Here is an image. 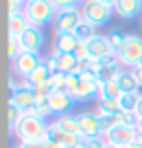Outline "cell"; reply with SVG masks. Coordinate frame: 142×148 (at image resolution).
I'll use <instances>...</instances> for the list:
<instances>
[{"label": "cell", "instance_id": "74e56055", "mask_svg": "<svg viewBox=\"0 0 142 148\" xmlns=\"http://www.w3.org/2000/svg\"><path fill=\"white\" fill-rule=\"evenodd\" d=\"M43 144H45V148H62L59 144V142H55V140H49V138H47V140H43Z\"/></svg>", "mask_w": 142, "mask_h": 148}, {"label": "cell", "instance_id": "484cf974", "mask_svg": "<svg viewBox=\"0 0 142 148\" xmlns=\"http://www.w3.org/2000/svg\"><path fill=\"white\" fill-rule=\"evenodd\" d=\"M25 113H29V115H33V117L43 119V121H45L49 115H53L51 105H49V99H45V101H35V103L29 107V111H25Z\"/></svg>", "mask_w": 142, "mask_h": 148}, {"label": "cell", "instance_id": "5bb4252c", "mask_svg": "<svg viewBox=\"0 0 142 148\" xmlns=\"http://www.w3.org/2000/svg\"><path fill=\"white\" fill-rule=\"evenodd\" d=\"M10 101H12L18 109H22L23 113H25V111H29L31 105L35 103V97H33L31 88L23 86V84H18L14 90H10Z\"/></svg>", "mask_w": 142, "mask_h": 148}, {"label": "cell", "instance_id": "b9f144b4", "mask_svg": "<svg viewBox=\"0 0 142 148\" xmlns=\"http://www.w3.org/2000/svg\"><path fill=\"white\" fill-rule=\"evenodd\" d=\"M101 2H105V4H109V6H115V4H117V0H101Z\"/></svg>", "mask_w": 142, "mask_h": 148}, {"label": "cell", "instance_id": "7bdbcfd3", "mask_svg": "<svg viewBox=\"0 0 142 148\" xmlns=\"http://www.w3.org/2000/svg\"><path fill=\"white\" fill-rule=\"evenodd\" d=\"M136 140H138V142L142 144V131H140V129H138V138H136Z\"/></svg>", "mask_w": 142, "mask_h": 148}, {"label": "cell", "instance_id": "7402d4cb", "mask_svg": "<svg viewBox=\"0 0 142 148\" xmlns=\"http://www.w3.org/2000/svg\"><path fill=\"white\" fill-rule=\"evenodd\" d=\"M117 101H119V109L121 111L134 113L136 105H138V101H140V92H136V94H121Z\"/></svg>", "mask_w": 142, "mask_h": 148}, {"label": "cell", "instance_id": "d4e9b609", "mask_svg": "<svg viewBox=\"0 0 142 148\" xmlns=\"http://www.w3.org/2000/svg\"><path fill=\"white\" fill-rule=\"evenodd\" d=\"M49 78H51V70L47 68L45 60H43V62H41V64H39V66L29 74V76H27V80H29L33 86H35V84H47Z\"/></svg>", "mask_w": 142, "mask_h": 148}, {"label": "cell", "instance_id": "ffe728a7", "mask_svg": "<svg viewBox=\"0 0 142 148\" xmlns=\"http://www.w3.org/2000/svg\"><path fill=\"white\" fill-rule=\"evenodd\" d=\"M57 125L62 129V131H66V133H72V134H78L80 136V119L78 115H72V113H66V115H60L57 121H55ZM82 138V136H80Z\"/></svg>", "mask_w": 142, "mask_h": 148}, {"label": "cell", "instance_id": "bcb514c9", "mask_svg": "<svg viewBox=\"0 0 142 148\" xmlns=\"http://www.w3.org/2000/svg\"><path fill=\"white\" fill-rule=\"evenodd\" d=\"M18 2H20V4H27L29 0H18Z\"/></svg>", "mask_w": 142, "mask_h": 148}, {"label": "cell", "instance_id": "f1b7e54d", "mask_svg": "<svg viewBox=\"0 0 142 148\" xmlns=\"http://www.w3.org/2000/svg\"><path fill=\"white\" fill-rule=\"evenodd\" d=\"M22 117H23V111L18 109L12 101H8V127H10V131H14Z\"/></svg>", "mask_w": 142, "mask_h": 148}, {"label": "cell", "instance_id": "3957f363", "mask_svg": "<svg viewBox=\"0 0 142 148\" xmlns=\"http://www.w3.org/2000/svg\"><path fill=\"white\" fill-rule=\"evenodd\" d=\"M47 127L49 123L39 117H33L29 113H23V117L20 119V123L16 125L12 133L20 138V142L25 140H47Z\"/></svg>", "mask_w": 142, "mask_h": 148}, {"label": "cell", "instance_id": "9c48e42d", "mask_svg": "<svg viewBox=\"0 0 142 148\" xmlns=\"http://www.w3.org/2000/svg\"><path fill=\"white\" fill-rule=\"evenodd\" d=\"M18 41H20L22 51L39 53V49L45 45V33H43L41 27H37V25H29L22 35L18 37Z\"/></svg>", "mask_w": 142, "mask_h": 148}, {"label": "cell", "instance_id": "d590c367", "mask_svg": "<svg viewBox=\"0 0 142 148\" xmlns=\"http://www.w3.org/2000/svg\"><path fill=\"white\" fill-rule=\"evenodd\" d=\"M20 148H45L43 140H25L20 142Z\"/></svg>", "mask_w": 142, "mask_h": 148}, {"label": "cell", "instance_id": "44dd1931", "mask_svg": "<svg viewBox=\"0 0 142 148\" xmlns=\"http://www.w3.org/2000/svg\"><path fill=\"white\" fill-rule=\"evenodd\" d=\"M119 96H121V88L117 80L99 82V92H97L99 99H119Z\"/></svg>", "mask_w": 142, "mask_h": 148}, {"label": "cell", "instance_id": "83f0119b", "mask_svg": "<svg viewBox=\"0 0 142 148\" xmlns=\"http://www.w3.org/2000/svg\"><path fill=\"white\" fill-rule=\"evenodd\" d=\"M47 86L51 92H59V90H66L68 86V74L64 72H55L51 74V78L47 80Z\"/></svg>", "mask_w": 142, "mask_h": 148}, {"label": "cell", "instance_id": "30bf717a", "mask_svg": "<svg viewBox=\"0 0 142 148\" xmlns=\"http://www.w3.org/2000/svg\"><path fill=\"white\" fill-rule=\"evenodd\" d=\"M76 99L72 97V94L68 90H59V92H51L49 96V105H51L53 115H66L68 111L74 107Z\"/></svg>", "mask_w": 142, "mask_h": 148}, {"label": "cell", "instance_id": "ba28073f", "mask_svg": "<svg viewBox=\"0 0 142 148\" xmlns=\"http://www.w3.org/2000/svg\"><path fill=\"white\" fill-rule=\"evenodd\" d=\"M43 62V59L39 57V53H31V51H22L18 55V59L12 62V68H14L16 74H20L23 78H27L35 68Z\"/></svg>", "mask_w": 142, "mask_h": 148}, {"label": "cell", "instance_id": "d6986e66", "mask_svg": "<svg viewBox=\"0 0 142 148\" xmlns=\"http://www.w3.org/2000/svg\"><path fill=\"white\" fill-rule=\"evenodd\" d=\"M27 27H29V22H27V18H25L23 12H20L16 16H8V33L10 35L20 37Z\"/></svg>", "mask_w": 142, "mask_h": 148}, {"label": "cell", "instance_id": "7c38bea8", "mask_svg": "<svg viewBox=\"0 0 142 148\" xmlns=\"http://www.w3.org/2000/svg\"><path fill=\"white\" fill-rule=\"evenodd\" d=\"M88 47V55H90L91 60H97V59H105V57H111V55H117V53H113L111 45L107 41V35H94L86 43Z\"/></svg>", "mask_w": 142, "mask_h": 148}, {"label": "cell", "instance_id": "7a4b0ae2", "mask_svg": "<svg viewBox=\"0 0 142 148\" xmlns=\"http://www.w3.org/2000/svg\"><path fill=\"white\" fill-rule=\"evenodd\" d=\"M57 6L53 0H29L27 4H23V14L27 18L29 25H45L49 22H55L57 18Z\"/></svg>", "mask_w": 142, "mask_h": 148}, {"label": "cell", "instance_id": "f35d334b", "mask_svg": "<svg viewBox=\"0 0 142 148\" xmlns=\"http://www.w3.org/2000/svg\"><path fill=\"white\" fill-rule=\"evenodd\" d=\"M134 74H136V80H138V86L142 88V66H136L134 68Z\"/></svg>", "mask_w": 142, "mask_h": 148}, {"label": "cell", "instance_id": "8d00e7d4", "mask_svg": "<svg viewBox=\"0 0 142 148\" xmlns=\"http://www.w3.org/2000/svg\"><path fill=\"white\" fill-rule=\"evenodd\" d=\"M45 64H47V68L51 70V74L59 72V68H57V59H55V55H51V57H49V59L45 60Z\"/></svg>", "mask_w": 142, "mask_h": 148}, {"label": "cell", "instance_id": "836d02e7", "mask_svg": "<svg viewBox=\"0 0 142 148\" xmlns=\"http://www.w3.org/2000/svg\"><path fill=\"white\" fill-rule=\"evenodd\" d=\"M23 12V4H20L18 0H8V16H16Z\"/></svg>", "mask_w": 142, "mask_h": 148}, {"label": "cell", "instance_id": "6da1fadb", "mask_svg": "<svg viewBox=\"0 0 142 148\" xmlns=\"http://www.w3.org/2000/svg\"><path fill=\"white\" fill-rule=\"evenodd\" d=\"M66 90L72 94V97L76 101H88L91 97H96L97 92H99V78L91 70H86L82 74L72 72L68 74Z\"/></svg>", "mask_w": 142, "mask_h": 148}, {"label": "cell", "instance_id": "ee69618b", "mask_svg": "<svg viewBox=\"0 0 142 148\" xmlns=\"http://www.w3.org/2000/svg\"><path fill=\"white\" fill-rule=\"evenodd\" d=\"M76 148H88V144H86V142L82 140V142H80V144H78V146H76Z\"/></svg>", "mask_w": 142, "mask_h": 148}, {"label": "cell", "instance_id": "277c9868", "mask_svg": "<svg viewBox=\"0 0 142 148\" xmlns=\"http://www.w3.org/2000/svg\"><path fill=\"white\" fill-rule=\"evenodd\" d=\"M80 12H82V20L90 22L94 27H99V25L109 22L113 8L101 0H84Z\"/></svg>", "mask_w": 142, "mask_h": 148}, {"label": "cell", "instance_id": "681fc988", "mask_svg": "<svg viewBox=\"0 0 142 148\" xmlns=\"http://www.w3.org/2000/svg\"><path fill=\"white\" fill-rule=\"evenodd\" d=\"M12 148H20V144H18V146H12Z\"/></svg>", "mask_w": 142, "mask_h": 148}, {"label": "cell", "instance_id": "52a82bcc", "mask_svg": "<svg viewBox=\"0 0 142 148\" xmlns=\"http://www.w3.org/2000/svg\"><path fill=\"white\" fill-rule=\"evenodd\" d=\"M80 20H82V12L78 8H62L57 12L55 29H57V33H74Z\"/></svg>", "mask_w": 142, "mask_h": 148}, {"label": "cell", "instance_id": "4fadbf2b", "mask_svg": "<svg viewBox=\"0 0 142 148\" xmlns=\"http://www.w3.org/2000/svg\"><path fill=\"white\" fill-rule=\"evenodd\" d=\"M80 119V136L82 140H88V138H94V136H99L101 131H99V117L91 111H84L78 115Z\"/></svg>", "mask_w": 142, "mask_h": 148}, {"label": "cell", "instance_id": "ab89813d", "mask_svg": "<svg viewBox=\"0 0 142 148\" xmlns=\"http://www.w3.org/2000/svg\"><path fill=\"white\" fill-rule=\"evenodd\" d=\"M136 117H138V121L142 119V94H140V101H138V105H136Z\"/></svg>", "mask_w": 142, "mask_h": 148}, {"label": "cell", "instance_id": "1f68e13d", "mask_svg": "<svg viewBox=\"0 0 142 148\" xmlns=\"http://www.w3.org/2000/svg\"><path fill=\"white\" fill-rule=\"evenodd\" d=\"M113 127H117V119H115V115L99 117V131H101V134H107Z\"/></svg>", "mask_w": 142, "mask_h": 148}, {"label": "cell", "instance_id": "603a6c76", "mask_svg": "<svg viewBox=\"0 0 142 148\" xmlns=\"http://www.w3.org/2000/svg\"><path fill=\"white\" fill-rule=\"evenodd\" d=\"M74 35L78 37V41H80V43H88L91 37L96 35V27H94L90 22L80 20V23L76 25V29H74Z\"/></svg>", "mask_w": 142, "mask_h": 148}, {"label": "cell", "instance_id": "4316f807", "mask_svg": "<svg viewBox=\"0 0 142 148\" xmlns=\"http://www.w3.org/2000/svg\"><path fill=\"white\" fill-rule=\"evenodd\" d=\"M127 33L123 29H119V27H115V29H111L109 31V35H107V41H109V45H111V49H113V53H117L125 45V41H127Z\"/></svg>", "mask_w": 142, "mask_h": 148}, {"label": "cell", "instance_id": "c3c4849f", "mask_svg": "<svg viewBox=\"0 0 142 148\" xmlns=\"http://www.w3.org/2000/svg\"><path fill=\"white\" fill-rule=\"evenodd\" d=\"M138 66H142V59H140V62H138Z\"/></svg>", "mask_w": 142, "mask_h": 148}, {"label": "cell", "instance_id": "9a60e30c", "mask_svg": "<svg viewBox=\"0 0 142 148\" xmlns=\"http://www.w3.org/2000/svg\"><path fill=\"white\" fill-rule=\"evenodd\" d=\"M117 84H119L121 88V94H136V92H140V86H138V80H136V74L134 70H121L117 74Z\"/></svg>", "mask_w": 142, "mask_h": 148}, {"label": "cell", "instance_id": "5b68a950", "mask_svg": "<svg viewBox=\"0 0 142 148\" xmlns=\"http://www.w3.org/2000/svg\"><path fill=\"white\" fill-rule=\"evenodd\" d=\"M117 59L123 66L136 68L142 59V37L138 35H128L125 45L117 51Z\"/></svg>", "mask_w": 142, "mask_h": 148}, {"label": "cell", "instance_id": "e575fe53", "mask_svg": "<svg viewBox=\"0 0 142 148\" xmlns=\"http://www.w3.org/2000/svg\"><path fill=\"white\" fill-rule=\"evenodd\" d=\"M76 59H90V55H88V47H86V43H80L78 47H76Z\"/></svg>", "mask_w": 142, "mask_h": 148}, {"label": "cell", "instance_id": "4dcf8cb0", "mask_svg": "<svg viewBox=\"0 0 142 148\" xmlns=\"http://www.w3.org/2000/svg\"><path fill=\"white\" fill-rule=\"evenodd\" d=\"M22 53V47H20V41H18V37L16 35H10L8 37V59L14 62L18 59V55Z\"/></svg>", "mask_w": 142, "mask_h": 148}, {"label": "cell", "instance_id": "cb8c5ba5", "mask_svg": "<svg viewBox=\"0 0 142 148\" xmlns=\"http://www.w3.org/2000/svg\"><path fill=\"white\" fill-rule=\"evenodd\" d=\"M117 111H119V101H117V99H97V107H96L97 117L115 115Z\"/></svg>", "mask_w": 142, "mask_h": 148}, {"label": "cell", "instance_id": "8992f818", "mask_svg": "<svg viewBox=\"0 0 142 148\" xmlns=\"http://www.w3.org/2000/svg\"><path fill=\"white\" fill-rule=\"evenodd\" d=\"M105 138L109 144L117 148H127L128 144L138 138V127H130V125H117L113 127L109 133L105 134Z\"/></svg>", "mask_w": 142, "mask_h": 148}, {"label": "cell", "instance_id": "60d3db41", "mask_svg": "<svg viewBox=\"0 0 142 148\" xmlns=\"http://www.w3.org/2000/svg\"><path fill=\"white\" fill-rule=\"evenodd\" d=\"M127 148H142V144H140V142H138V140H134V142H132V144H128Z\"/></svg>", "mask_w": 142, "mask_h": 148}, {"label": "cell", "instance_id": "8fae6325", "mask_svg": "<svg viewBox=\"0 0 142 148\" xmlns=\"http://www.w3.org/2000/svg\"><path fill=\"white\" fill-rule=\"evenodd\" d=\"M47 138L59 142L62 148H76L80 142H82V138H80L78 134H72V133L62 131L57 123H49V127H47Z\"/></svg>", "mask_w": 142, "mask_h": 148}, {"label": "cell", "instance_id": "f546056e", "mask_svg": "<svg viewBox=\"0 0 142 148\" xmlns=\"http://www.w3.org/2000/svg\"><path fill=\"white\" fill-rule=\"evenodd\" d=\"M31 92H33V97H35V101H45V99H49V96H51V90H49V86L47 84H31Z\"/></svg>", "mask_w": 142, "mask_h": 148}, {"label": "cell", "instance_id": "2e32d148", "mask_svg": "<svg viewBox=\"0 0 142 148\" xmlns=\"http://www.w3.org/2000/svg\"><path fill=\"white\" fill-rule=\"evenodd\" d=\"M113 8H115V12H117L121 18L130 20V18H134V16L140 14L142 0H117V4Z\"/></svg>", "mask_w": 142, "mask_h": 148}, {"label": "cell", "instance_id": "d6a6232c", "mask_svg": "<svg viewBox=\"0 0 142 148\" xmlns=\"http://www.w3.org/2000/svg\"><path fill=\"white\" fill-rule=\"evenodd\" d=\"M57 10H62V8H78V4L82 0H53Z\"/></svg>", "mask_w": 142, "mask_h": 148}, {"label": "cell", "instance_id": "7dc6e473", "mask_svg": "<svg viewBox=\"0 0 142 148\" xmlns=\"http://www.w3.org/2000/svg\"><path fill=\"white\" fill-rule=\"evenodd\" d=\"M138 129H140V131H142V119H140V121H138Z\"/></svg>", "mask_w": 142, "mask_h": 148}, {"label": "cell", "instance_id": "f6af8a7d", "mask_svg": "<svg viewBox=\"0 0 142 148\" xmlns=\"http://www.w3.org/2000/svg\"><path fill=\"white\" fill-rule=\"evenodd\" d=\"M103 148H117V146H113V144H109V142H107V144H105Z\"/></svg>", "mask_w": 142, "mask_h": 148}, {"label": "cell", "instance_id": "e0dca14e", "mask_svg": "<svg viewBox=\"0 0 142 148\" xmlns=\"http://www.w3.org/2000/svg\"><path fill=\"white\" fill-rule=\"evenodd\" d=\"M80 45L78 37L74 33H57V39H55V53H74L76 47Z\"/></svg>", "mask_w": 142, "mask_h": 148}, {"label": "cell", "instance_id": "ac0fdd59", "mask_svg": "<svg viewBox=\"0 0 142 148\" xmlns=\"http://www.w3.org/2000/svg\"><path fill=\"white\" fill-rule=\"evenodd\" d=\"M55 59H57V68L59 72H64V74H72L76 72V66H78V59H76L74 53H55Z\"/></svg>", "mask_w": 142, "mask_h": 148}]
</instances>
